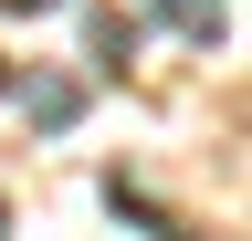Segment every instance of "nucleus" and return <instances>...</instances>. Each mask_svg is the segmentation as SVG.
<instances>
[{"label": "nucleus", "instance_id": "2", "mask_svg": "<svg viewBox=\"0 0 252 241\" xmlns=\"http://www.w3.org/2000/svg\"><path fill=\"white\" fill-rule=\"evenodd\" d=\"M158 21L189 32V42H220V0H158Z\"/></svg>", "mask_w": 252, "mask_h": 241}, {"label": "nucleus", "instance_id": "1", "mask_svg": "<svg viewBox=\"0 0 252 241\" xmlns=\"http://www.w3.org/2000/svg\"><path fill=\"white\" fill-rule=\"evenodd\" d=\"M11 95H21V115H32V126H53V136L84 115V84H74V74H21Z\"/></svg>", "mask_w": 252, "mask_h": 241}, {"label": "nucleus", "instance_id": "3", "mask_svg": "<svg viewBox=\"0 0 252 241\" xmlns=\"http://www.w3.org/2000/svg\"><path fill=\"white\" fill-rule=\"evenodd\" d=\"M0 11H53V0H0Z\"/></svg>", "mask_w": 252, "mask_h": 241}, {"label": "nucleus", "instance_id": "4", "mask_svg": "<svg viewBox=\"0 0 252 241\" xmlns=\"http://www.w3.org/2000/svg\"><path fill=\"white\" fill-rule=\"evenodd\" d=\"M0 241H11V210H0Z\"/></svg>", "mask_w": 252, "mask_h": 241}]
</instances>
